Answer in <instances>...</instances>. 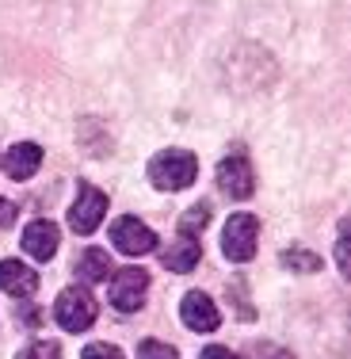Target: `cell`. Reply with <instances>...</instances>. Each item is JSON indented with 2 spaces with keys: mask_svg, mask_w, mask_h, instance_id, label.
I'll return each instance as SVG.
<instances>
[{
  "mask_svg": "<svg viewBox=\"0 0 351 359\" xmlns=\"http://www.w3.org/2000/svg\"><path fill=\"white\" fill-rule=\"evenodd\" d=\"M195 176H199V157L187 149H160L149 161V180L160 191H184L195 184Z\"/></svg>",
  "mask_w": 351,
  "mask_h": 359,
  "instance_id": "6da1fadb",
  "label": "cell"
},
{
  "mask_svg": "<svg viewBox=\"0 0 351 359\" xmlns=\"http://www.w3.org/2000/svg\"><path fill=\"white\" fill-rule=\"evenodd\" d=\"M96 313H99V306H96V298H92L88 287H65L62 294H57V302H54V318L65 332L92 329Z\"/></svg>",
  "mask_w": 351,
  "mask_h": 359,
  "instance_id": "7a4b0ae2",
  "label": "cell"
},
{
  "mask_svg": "<svg viewBox=\"0 0 351 359\" xmlns=\"http://www.w3.org/2000/svg\"><path fill=\"white\" fill-rule=\"evenodd\" d=\"M256 237H260V222L252 215H229L226 229H221V252H226V260L233 264H248L256 256Z\"/></svg>",
  "mask_w": 351,
  "mask_h": 359,
  "instance_id": "3957f363",
  "label": "cell"
},
{
  "mask_svg": "<svg viewBox=\"0 0 351 359\" xmlns=\"http://www.w3.org/2000/svg\"><path fill=\"white\" fill-rule=\"evenodd\" d=\"M104 215H107V195L99 191V187H92V184H76V199L69 207L73 233H81V237L96 233L99 222H104Z\"/></svg>",
  "mask_w": 351,
  "mask_h": 359,
  "instance_id": "277c9868",
  "label": "cell"
},
{
  "mask_svg": "<svg viewBox=\"0 0 351 359\" xmlns=\"http://www.w3.org/2000/svg\"><path fill=\"white\" fill-rule=\"evenodd\" d=\"M145 294H149V276H145L142 268H123L115 279H111V290H107L111 306H115V310H123V313L142 310Z\"/></svg>",
  "mask_w": 351,
  "mask_h": 359,
  "instance_id": "5b68a950",
  "label": "cell"
},
{
  "mask_svg": "<svg viewBox=\"0 0 351 359\" xmlns=\"http://www.w3.org/2000/svg\"><path fill=\"white\" fill-rule=\"evenodd\" d=\"M218 187L229 199H252L256 191V176H252V161L245 153H229L218 165Z\"/></svg>",
  "mask_w": 351,
  "mask_h": 359,
  "instance_id": "8992f818",
  "label": "cell"
},
{
  "mask_svg": "<svg viewBox=\"0 0 351 359\" xmlns=\"http://www.w3.org/2000/svg\"><path fill=\"white\" fill-rule=\"evenodd\" d=\"M111 245L126 256H149L157 249V233L138 218H118L115 226H111Z\"/></svg>",
  "mask_w": 351,
  "mask_h": 359,
  "instance_id": "52a82bcc",
  "label": "cell"
},
{
  "mask_svg": "<svg viewBox=\"0 0 351 359\" xmlns=\"http://www.w3.org/2000/svg\"><path fill=\"white\" fill-rule=\"evenodd\" d=\"M179 318L191 332H214L221 325V313L207 290H187L184 302H179Z\"/></svg>",
  "mask_w": 351,
  "mask_h": 359,
  "instance_id": "ba28073f",
  "label": "cell"
},
{
  "mask_svg": "<svg viewBox=\"0 0 351 359\" xmlns=\"http://www.w3.org/2000/svg\"><path fill=\"white\" fill-rule=\"evenodd\" d=\"M0 290L12 298H31L39 290V276L23 260H0Z\"/></svg>",
  "mask_w": 351,
  "mask_h": 359,
  "instance_id": "9c48e42d",
  "label": "cell"
},
{
  "mask_svg": "<svg viewBox=\"0 0 351 359\" xmlns=\"http://www.w3.org/2000/svg\"><path fill=\"white\" fill-rule=\"evenodd\" d=\"M57 241H62V233H57L54 222H31L23 229V249H27V256H35V260H54Z\"/></svg>",
  "mask_w": 351,
  "mask_h": 359,
  "instance_id": "30bf717a",
  "label": "cell"
},
{
  "mask_svg": "<svg viewBox=\"0 0 351 359\" xmlns=\"http://www.w3.org/2000/svg\"><path fill=\"white\" fill-rule=\"evenodd\" d=\"M39 165H42V149L35 142H20L4 153V172L12 180H31L39 172Z\"/></svg>",
  "mask_w": 351,
  "mask_h": 359,
  "instance_id": "8fae6325",
  "label": "cell"
},
{
  "mask_svg": "<svg viewBox=\"0 0 351 359\" xmlns=\"http://www.w3.org/2000/svg\"><path fill=\"white\" fill-rule=\"evenodd\" d=\"M199 256H202L199 237H184V233H179V241L168 245V249L160 252V264H165L168 271H191L195 264H199Z\"/></svg>",
  "mask_w": 351,
  "mask_h": 359,
  "instance_id": "7c38bea8",
  "label": "cell"
},
{
  "mask_svg": "<svg viewBox=\"0 0 351 359\" xmlns=\"http://www.w3.org/2000/svg\"><path fill=\"white\" fill-rule=\"evenodd\" d=\"M107 276H111L107 249H84L76 256V279H84V283H107Z\"/></svg>",
  "mask_w": 351,
  "mask_h": 359,
  "instance_id": "4fadbf2b",
  "label": "cell"
},
{
  "mask_svg": "<svg viewBox=\"0 0 351 359\" xmlns=\"http://www.w3.org/2000/svg\"><path fill=\"white\" fill-rule=\"evenodd\" d=\"M279 260L287 264L290 271H298V276H313V271H321V256H313L310 249H302V245H290Z\"/></svg>",
  "mask_w": 351,
  "mask_h": 359,
  "instance_id": "5bb4252c",
  "label": "cell"
},
{
  "mask_svg": "<svg viewBox=\"0 0 351 359\" xmlns=\"http://www.w3.org/2000/svg\"><path fill=\"white\" fill-rule=\"evenodd\" d=\"M207 222H210L207 207H191L184 218H179V233H184V237H199L202 229H207Z\"/></svg>",
  "mask_w": 351,
  "mask_h": 359,
  "instance_id": "9a60e30c",
  "label": "cell"
},
{
  "mask_svg": "<svg viewBox=\"0 0 351 359\" xmlns=\"http://www.w3.org/2000/svg\"><path fill=\"white\" fill-rule=\"evenodd\" d=\"M138 359H179L176 348L160 344V340H142L138 344Z\"/></svg>",
  "mask_w": 351,
  "mask_h": 359,
  "instance_id": "2e32d148",
  "label": "cell"
},
{
  "mask_svg": "<svg viewBox=\"0 0 351 359\" xmlns=\"http://www.w3.org/2000/svg\"><path fill=\"white\" fill-rule=\"evenodd\" d=\"M20 359H62V348H57V340H35Z\"/></svg>",
  "mask_w": 351,
  "mask_h": 359,
  "instance_id": "e0dca14e",
  "label": "cell"
},
{
  "mask_svg": "<svg viewBox=\"0 0 351 359\" xmlns=\"http://www.w3.org/2000/svg\"><path fill=\"white\" fill-rule=\"evenodd\" d=\"M84 359H126L115 344H88L84 348Z\"/></svg>",
  "mask_w": 351,
  "mask_h": 359,
  "instance_id": "ac0fdd59",
  "label": "cell"
},
{
  "mask_svg": "<svg viewBox=\"0 0 351 359\" xmlns=\"http://www.w3.org/2000/svg\"><path fill=\"white\" fill-rule=\"evenodd\" d=\"M15 215H20V210H15V203L0 199V229H4V226H12V222H15Z\"/></svg>",
  "mask_w": 351,
  "mask_h": 359,
  "instance_id": "d6986e66",
  "label": "cell"
},
{
  "mask_svg": "<svg viewBox=\"0 0 351 359\" xmlns=\"http://www.w3.org/2000/svg\"><path fill=\"white\" fill-rule=\"evenodd\" d=\"M199 359H237V355L229 352V348H218V344H214V348H207V352H202Z\"/></svg>",
  "mask_w": 351,
  "mask_h": 359,
  "instance_id": "ffe728a7",
  "label": "cell"
},
{
  "mask_svg": "<svg viewBox=\"0 0 351 359\" xmlns=\"http://www.w3.org/2000/svg\"><path fill=\"white\" fill-rule=\"evenodd\" d=\"M336 260H340V271L347 276V237H340V245H336Z\"/></svg>",
  "mask_w": 351,
  "mask_h": 359,
  "instance_id": "44dd1931",
  "label": "cell"
}]
</instances>
